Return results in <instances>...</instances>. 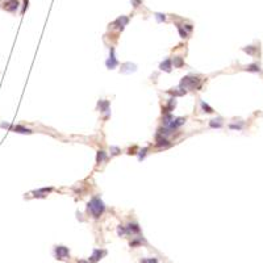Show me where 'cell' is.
Wrapping results in <instances>:
<instances>
[{"mask_svg":"<svg viewBox=\"0 0 263 263\" xmlns=\"http://www.w3.org/2000/svg\"><path fill=\"white\" fill-rule=\"evenodd\" d=\"M155 19L158 22H162V21H166V15L165 13H155Z\"/></svg>","mask_w":263,"mask_h":263,"instance_id":"29","label":"cell"},{"mask_svg":"<svg viewBox=\"0 0 263 263\" xmlns=\"http://www.w3.org/2000/svg\"><path fill=\"white\" fill-rule=\"evenodd\" d=\"M209 128H212V129H220V128H222L224 125V119L222 117H216V119H212L209 120Z\"/></svg>","mask_w":263,"mask_h":263,"instance_id":"17","label":"cell"},{"mask_svg":"<svg viewBox=\"0 0 263 263\" xmlns=\"http://www.w3.org/2000/svg\"><path fill=\"white\" fill-rule=\"evenodd\" d=\"M176 107V97H170L167 100V103L162 107V113L166 115V113H171V111H174V108Z\"/></svg>","mask_w":263,"mask_h":263,"instance_id":"11","label":"cell"},{"mask_svg":"<svg viewBox=\"0 0 263 263\" xmlns=\"http://www.w3.org/2000/svg\"><path fill=\"white\" fill-rule=\"evenodd\" d=\"M107 254V251L105 250H100V249H95L93 251H92V255L89 256V261H91L92 263H96V262H99L100 259L103 258V256Z\"/></svg>","mask_w":263,"mask_h":263,"instance_id":"13","label":"cell"},{"mask_svg":"<svg viewBox=\"0 0 263 263\" xmlns=\"http://www.w3.org/2000/svg\"><path fill=\"white\" fill-rule=\"evenodd\" d=\"M54 254L57 256V259H65L70 255V250L67 249L66 246H55Z\"/></svg>","mask_w":263,"mask_h":263,"instance_id":"10","label":"cell"},{"mask_svg":"<svg viewBox=\"0 0 263 263\" xmlns=\"http://www.w3.org/2000/svg\"><path fill=\"white\" fill-rule=\"evenodd\" d=\"M172 65H174V67H176V69H182V67L184 66V58L180 57V55L174 57V59H172Z\"/></svg>","mask_w":263,"mask_h":263,"instance_id":"22","label":"cell"},{"mask_svg":"<svg viewBox=\"0 0 263 263\" xmlns=\"http://www.w3.org/2000/svg\"><path fill=\"white\" fill-rule=\"evenodd\" d=\"M97 109L100 113H105L107 116L105 117H108L111 115V104H109V100L107 99H102V100H99L97 102Z\"/></svg>","mask_w":263,"mask_h":263,"instance_id":"7","label":"cell"},{"mask_svg":"<svg viewBox=\"0 0 263 263\" xmlns=\"http://www.w3.org/2000/svg\"><path fill=\"white\" fill-rule=\"evenodd\" d=\"M243 70H245V71H249V72H261V71H262L261 66H259L258 63H250V65H247V66H245Z\"/></svg>","mask_w":263,"mask_h":263,"instance_id":"20","label":"cell"},{"mask_svg":"<svg viewBox=\"0 0 263 263\" xmlns=\"http://www.w3.org/2000/svg\"><path fill=\"white\" fill-rule=\"evenodd\" d=\"M109 152H111V156H116V155H119L121 153V149L119 146H111Z\"/></svg>","mask_w":263,"mask_h":263,"instance_id":"25","label":"cell"},{"mask_svg":"<svg viewBox=\"0 0 263 263\" xmlns=\"http://www.w3.org/2000/svg\"><path fill=\"white\" fill-rule=\"evenodd\" d=\"M105 66H107L108 70H113L119 66V61H117V58H116V53H115L113 46L109 48V58L105 61Z\"/></svg>","mask_w":263,"mask_h":263,"instance_id":"4","label":"cell"},{"mask_svg":"<svg viewBox=\"0 0 263 263\" xmlns=\"http://www.w3.org/2000/svg\"><path fill=\"white\" fill-rule=\"evenodd\" d=\"M167 93H170V95H172L174 97H176V96H184V95L187 93V89H184V88H182V87H176V88H171V89H169L167 91Z\"/></svg>","mask_w":263,"mask_h":263,"instance_id":"18","label":"cell"},{"mask_svg":"<svg viewBox=\"0 0 263 263\" xmlns=\"http://www.w3.org/2000/svg\"><path fill=\"white\" fill-rule=\"evenodd\" d=\"M139 263H158V259L156 258H145V259H141Z\"/></svg>","mask_w":263,"mask_h":263,"instance_id":"30","label":"cell"},{"mask_svg":"<svg viewBox=\"0 0 263 263\" xmlns=\"http://www.w3.org/2000/svg\"><path fill=\"white\" fill-rule=\"evenodd\" d=\"M117 234H119L120 237H122L124 234H126V228L122 226V225H119V226H117Z\"/></svg>","mask_w":263,"mask_h":263,"instance_id":"28","label":"cell"},{"mask_svg":"<svg viewBox=\"0 0 263 263\" xmlns=\"http://www.w3.org/2000/svg\"><path fill=\"white\" fill-rule=\"evenodd\" d=\"M125 228H126V234H137L141 232V228H139L137 222H128Z\"/></svg>","mask_w":263,"mask_h":263,"instance_id":"15","label":"cell"},{"mask_svg":"<svg viewBox=\"0 0 263 263\" xmlns=\"http://www.w3.org/2000/svg\"><path fill=\"white\" fill-rule=\"evenodd\" d=\"M183 25V28L186 29L188 33H191L192 30H193V25L192 24H188V22H184V24H182Z\"/></svg>","mask_w":263,"mask_h":263,"instance_id":"31","label":"cell"},{"mask_svg":"<svg viewBox=\"0 0 263 263\" xmlns=\"http://www.w3.org/2000/svg\"><path fill=\"white\" fill-rule=\"evenodd\" d=\"M53 191H54V187H43L40 189H36V191H32V193H33V197L43 199V197H46L49 193H52Z\"/></svg>","mask_w":263,"mask_h":263,"instance_id":"9","label":"cell"},{"mask_svg":"<svg viewBox=\"0 0 263 263\" xmlns=\"http://www.w3.org/2000/svg\"><path fill=\"white\" fill-rule=\"evenodd\" d=\"M147 152H149V147H143V149L139 150V152H138V159L143 161L145 156H146V154H147Z\"/></svg>","mask_w":263,"mask_h":263,"instance_id":"26","label":"cell"},{"mask_svg":"<svg viewBox=\"0 0 263 263\" xmlns=\"http://www.w3.org/2000/svg\"><path fill=\"white\" fill-rule=\"evenodd\" d=\"M186 121H187V117H174V120H172L170 122V125L167 126L171 132H175L176 129H179L182 125L186 124Z\"/></svg>","mask_w":263,"mask_h":263,"instance_id":"8","label":"cell"},{"mask_svg":"<svg viewBox=\"0 0 263 263\" xmlns=\"http://www.w3.org/2000/svg\"><path fill=\"white\" fill-rule=\"evenodd\" d=\"M201 82H203V78L200 75H195V74H188L184 78H182L180 83H179V87H182L187 91H195V89H200L201 88Z\"/></svg>","mask_w":263,"mask_h":263,"instance_id":"2","label":"cell"},{"mask_svg":"<svg viewBox=\"0 0 263 263\" xmlns=\"http://www.w3.org/2000/svg\"><path fill=\"white\" fill-rule=\"evenodd\" d=\"M242 52L247 53L249 55H254L256 52H258V48H256V46H253V45H249V46L242 48Z\"/></svg>","mask_w":263,"mask_h":263,"instance_id":"24","label":"cell"},{"mask_svg":"<svg viewBox=\"0 0 263 263\" xmlns=\"http://www.w3.org/2000/svg\"><path fill=\"white\" fill-rule=\"evenodd\" d=\"M200 107H201V109H203V112H205V113H213V112H215V109L212 108L208 103H205L204 100H200Z\"/></svg>","mask_w":263,"mask_h":263,"instance_id":"23","label":"cell"},{"mask_svg":"<svg viewBox=\"0 0 263 263\" xmlns=\"http://www.w3.org/2000/svg\"><path fill=\"white\" fill-rule=\"evenodd\" d=\"M19 5H20L19 0H9V2L4 3V4L2 5V8L5 9L7 12H12V13H13V12H16V11H17Z\"/></svg>","mask_w":263,"mask_h":263,"instance_id":"12","label":"cell"},{"mask_svg":"<svg viewBox=\"0 0 263 263\" xmlns=\"http://www.w3.org/2000/svg\"><path fill=\"white\" fill-rule=\"evenodd\" d=\"M139 4H141V0H132V5H133V7L137 8Z\"/></svg>","mask_w":263,"mask_h":263,"instance_id":"32","label":"cell"},{"mask_svg":"<svg viewBox=\"0 0 263 263\" xmlns=\"http://www.w3.org/2000/svg\"><path fill=\"white\" fill-rule=\"evenodd\" d=\"M128 22H129V17H128V16H120V17H117L109 26L115 28V29H117L119 32H122L125 29V26L128 25Z\"/></svg>","mask_w":263,"mask_h":263,"instance_id":"3","label":"cell"},{"mask_svg":"<svg viewBox=\"0 0 263 263\" xmlns=\"http://www.w3.org/2000/svg\"><path fill=\"white\" fill-rule=\"evenodd\" d=\"M78 263H88L87 261H78Z\"/></svg>","mask_w":263,"mask_h":263,"instance_id":"33","label":"cell"},{"mask_svg":"<svg viewBox=\"0 0 263 263\" xmlns=\"http://www.w3.org/2000/svg\"><path fill=\"white\" fill-rule=\"evenodd\" d=\"M87 212L89 213V216L92 219L97 220L103 216V213L105 212V204L104 201L100 199L99 196H92L91 200L87 203Z\"/></svg>","mask_w":263,"mask_h":263,"instance_id":"1","label":"cell"},{"mask_svg":"<svg viewBox=\"0 0 263 263\" xmlns=\"http://www.w3.org/2000/svg\"><path fill=\"white\" fill-rule=\"evenodd\" d=\"M229 129H232V130H242L243 129V122H241V124H229Z\"/></svg>","mask_w":263,"mask_h":263,"instance_id":"27","label":"cell"},{"mask_svg":"<svg viewBox=\"0 0 263 263\" xmlns=\"http://www.w3.org/2000/svg\"><path fill=\"white\" fill-rule=\"evenodd\" d=\"M169 146H171V142L167 139V137L161 136V134L156 133L155 134V147H158V149H166V147H169Z\"/></svg>","mask_w":263,"mask_h":263,"instance_id":"6","label":"cell"},{"mask_svg":"<svg viewBox=\"0 0 263 263\" xmlns=\"http://www.w3.org/2000/svg\"><path fill=\"white\" fill-rule=\"evenodd\" d=\"M136 70H137V66L132 65L129 62L121 65V72H122V74H130V72H134Z\"/></svg>","mask_w":263,"mask_h":263,"instance_id":"19","label":"cell"},{"mask_svg":"<svg viewBox=\"0 0 263 263\" xmlns=\"http://www.w3.org/2000/svg\"><path fill=\"white\" fill-rule=\"evenodd\" d=\"M108 159V155H107V152L103 149H100L96 152V165L100 166V165H103L105 161Z\"/></svg>","mask_w":263,"mask_h":263,"instance_id":"16","label":"cell"},{"mask_svg":"<svg viewBox=\"0 0 263 263\" xmlns=\"http://www.w3.org/2000/svg\"><path fill=\"white\" fill-rule=\"evenodd\" d=\"M159 70L165 71V72H171L172 71V59L171 58H166L163 62L159 63Z\"/></svg>","mask_w":263,"mask_h":263,"instance_id":"14","label":"cell"},{"mask_svg":"<svg viewBox=\"0 0 263 263\" xmlns=\"http://www.w3.org/2000/svg\"><path fill=\"white\" fill-rule=\"evenodd\" d=\"M0 126L2 128H7V129H9V130H13V132H16V133H21V134H32L33 133V130L32 129H29V128H25V126H22V125H9V124H0Z\"/></svg>","mask_w":263,"mask_h":263,"instance_id":"5","label":"cell"},{"mask_svg":"<svg viewBox=\"0 0 263 263\" xmlns=\"http://www.w3.org/2000/svg\"><path fill=\"white\" fill-rule=\"evenodd\" d=\"M176 29H178V33H179V36H180V38H183V40H186V38H188V36H189V33L184 29L183 28V25L182 24H179V22H176Z\"/></svg>","mask_w":263,"mask_h":263,"instance_id":"21","label":"cell"}]
</instances>
